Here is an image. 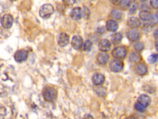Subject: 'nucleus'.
I'll return each mask as SVG.
<instances>
[{"label":"nucleus","instance_id":"f257e3e1","mask_svg":"<svg viewBox=\"0 0 158 119\" xmlns=\"http://www.w3.org/2000/svg\"><path fill=\"white\" fill-rule=\"evenodd\" d=\"M57 93L53 87L48 86L44 89L43 91V96L44 99L47 102H52L56 98Z\"/></svg>","mask_w":158,"mask_h":119},{"label":"nucleus","instance_id":"f03ea898","mask_svg":"<svg viewBox=\"0 0 158 119\" xmlns=\"http://www.w3.org/2000/svg\"><path fill=\"white\" fill-rule=\"evenodd\" d=\"M54 7L52 4L47 3L42 5L39 10L40 16L43 19H47L51 16V15L54 12Z\"/></svg>","mask_w":158,"mask_h":119},{"label":"nucleus","instance_id":"7ed1b4c3","mask_svg":"<svg viewBox=\"0 0 158 119\" xmlns=\"http://www.w3.org/2000/svg\"><path fill=\"white\" fill-rule=\"evenodd\" d=\"M109 69L114 73H119L124 68V63L119 59H114L111 60L109 65Z\"/></svg>","mask_w":158,"mask_h":119},{"label":"nucleus","instance_id":"20e7f679","mask_svg":"<svg viewBox=\"0 0 158 119\" xmlns=\"http://www.w3.org/2000/svg\"><path fill=\"white\" fill-rule=\"evenodd\" d=\"M111 54L112 57L116 59L124 58L127 55V49L125 47L118 46L112 50Z\"/></svg>","mask_w":158,"mask_h":119},{"label":"nucleus","instance_id":"39448f33","mask_svg":"<svg viewBox=\"0 0 158 119\" xmlns=\"http://www.w3.org/2000/svg\"><path fill=\"white\" fill-rule=\"evenodd\" d=\"M139 17L143 21H149L151 22H156L157 21L156 16H154L148 11H141L139 13Z\"/></svg>","mask_w":158,"mask_h":119},{"label":"nucleus","instance_id":"423d86ee","mask_svg":"<svg viewBox=\"0 0 158 119\" xmlns=\"http://www.w3.org/2000/svg\"><path fill=\"white\" fill-rule=\"evenodd\" d=\"M14 22V19L11 14H4L1 18V24L4 29H10Z\"/></svg>","mask_w":158,"mask_h":119},{"label":"nucleus","instance_id":"0eeeda50","mask_svg":"<svg viewBox=\"0 0 158 119\" xmlns=\"http://www.w3.org/2000/svg\"><path fill=\"white\" fill-rule=\"evenodd\" d=\"M28 57V51L25 50H17L14 54V58L17 63H22L25 61Z\"/></svg>","mask_w":158,"mask_h":119},{"label":"nucleus","instance_id":"6e6552de","mask_svg":"<svg viewBox=\"0 0 158 119\" xmlns=\"http://www.w3.org/2000/svg\"><path fill=\"white\" fill-rule=\"evenodd\" d=\"M84 44L82 37L80 35H75L72 37L71 40V46L75 50H80Z\"/></svg>","mask_w":158,"mask_h":119},{"label":"nucleus","instance_id":"1a4fd4ad","mask_svg":"<svg viewBox=\"0 0 158 119\" xmlns=\"http://www.w3.org/2000/svg\"><path fill=\"white\" fill-rule=\"evenodd\" d=\"M69 43V36L66 33L62 32L59 34L58 39V43L60 47H64L67 46Z\"/></svg>","mask_w":158,"mask_h":119},{"label":"nucleus","instance_id":"9d476101","mask_svg":"<svg viewBox=\"0 0 158 119\" xmlns=\"http://www.w3.org/2000/svg\"><path fill=\"white\" fill-rule=\"evenodd\" d=\"M92 83L95 86H100L104 83L105 77L101 73H95L92 76Z\"/></svg>","mask_w":158,"mask_h":119},{"label":"nucleus","instance_id":"9b49d317","mask_svg":"<svg viewBox=\"0 0 158 119\" xmlns=\"http://www.w3.org/2000/svg\"><path fill=\"white\" fill-rule=\"evenodd\" d=\"M98 48L101 52H106L111 48V43L108 39H102L98 43Z\"/></svg>","mask_w":158,"mask_h":119},{"label":"nucleus","instance_id":"f8f14e48","mask_svg":"<svg viewBox=\"0 0 158 119\" xmlns=\"http://www.w3.org/2000/svg\"><path fill=\"white\" fill-rule=\"evenodd\" d=\"M70 16L74 21H79L82 17V11L79 7H76L72 9L71 12Z\"/></svg>","mask_w":158,"mask_h":119},{"label":"nucleus","instance_id":"ddd939ff","mask_svg":"<svg viewBox=\"0 0 158 119\" xmlns=\"http://www.w3.org/2000/svg\"><path fill=\"white\" fill-rule=\"evenodd\" d=\"M127 25L130 28L135 29L138 28L141 26V22L140 19L136 17H131L128 19Z\"/></svg>","mask_w":158,"mask_h":119},{"label":"nucleus","instance_id":"4468645a","mask_svg":"<svg viewBox=\"0 0 158 119\" xmlns=\"http://www.w3.org/2000/svg\"><path fill=\"white\" fill-rule=\"evenodd\" d=\"M109 57L108 54H106V52H101V53L98 54V55H97L96 57V60L97 62L100 65H105L106 64L109 60Z\"/></svg>","mask_w":158,"mask_h":119},{"label":"nucleus","instance_id":"2eb2a0df","mask_svg":"<svg viewBox=\"0 0 158 119\" xmlns=\"http://www.w3.org/2000/svg\"><path fill=\"white\" fill-rule=\"evenodd\" d=\"M106 29L110 32H116L118 29L119 25L117 22L114 19H109L107 21L106 24Z\"/></svg>","mask_w":158,"mask_h":119},{"label":"nucleus","instance_id":"dca6fc26","mask_svg":"<svg viewBox=\"0 0 158 119\" xmlns=\"http://www.w3.org/2000/svg\"><path fill=\"white\" fill-rule=\"evenodd\" d=\"M127 38L131 42H135L140 38V33L136 29H132L127 33Z\"/></svg>","mask_w":158,"mask_h":119},{"label":"nucleus","instance_id":"f3484780","mask_svg":"<svg viewBox=\"0 0 158 119\" xmlns=\"http://www.w3.org/2000/svg\"><path fill=\"white\" fill-rule=\"evenodd\" d=\"M137 102L141 104V105L145 107H146L149 105V104L151 103V98H150L148 95L141 94L138 97Z\"/></svg>","mask_w":158,"mask_h":119},{"label":"nucleus","instance_id":"a211bd4d","mask_svg":"<svg viewBox=\"0 0 158 119\" xmlns=\"http://www.w3.org/2000/svg\"><path fill=\"white\" fill-rule=\"evenodd\" d=\"M135 71H136V73L139 74V75L143 76L145 75L147 73L148 69L146 66L144 64H138L135 67Z\"/></svg>","mask_w":158,"mask_h":119},{"label":"nucleus","instance_id":"6ab92c4d","mask_svg":"<svg viewBox=\"0 0 158 119\" xmlns=\"http://www.w3.org/2000/svg\"><path fill=\"white\" fill-rule=\"evenodd\" d=\"M111 42L114 45H118L122 40V35L120 33H116L111 36Z\"/></svg>","mask_w":158,"mask_h":119},{"label":"nucleus","instance_id":"aec40b11","mask_svg":"<svg viewBox=\"0 0 158 119\" xmlns=\"http://www.w3.org/2000/svg\"><path fill=\"white\" fill-rule=\"evenodd\" d=\"M129 61L131 62H138L140 60L141 57L140 55L136 52H132L129 55Z\"/></svg>","mask_w":158,"mask_h":119},{"label":"nucleus","instance_id":"412c9836","mask_svg":"<svg viewBox=\"0 0 158 119\" xmlns=\"http://www.w3.org/2000/svg\"><path fill=\"white\" fill-rule=\"evenodd\" d=\"M92 46H93V43L92 41L89 39H87L84 42V44H83V47H82L83 50L85 51H89L91 50Z\"/></svg>","mask_w":158,"mask_h":119},{"label":"nucleus","instance_id":"4be33fe9","mask_svg":"<svg viewBox=\"0 0 158 119\" xmlns=\"http://www.w3.org/2000/svg\"><path fill=\"white\" fill-rule=\"evenodd\" d=\"M111 16L115 19H120L122 16V14L121 11L117 10H113L111 12Z\"/></svg>","mask_w":158,"mask_h":119},{"label":"nucleus","instance_id":"5701e85b","mask_svg":"<svg viewBox=\"0 0 158 119\" xmlns=\"http://www.w3.org/2000/svg\"><path fill=\"white\" fill-rule=\"evenodd\" d=\"M82 17L85 18V19H89L91 13H90V11L88 7H87L85 6L83 7V8L82 9Z\"/></svg>","mask_w":158,"mask_h":119},{"label":"nucleus","instance_id":"b1692460","mask_svg":"<svg viewBox=\"0 0 158 119\" xmlns=\"http://www.w3.org/2000/svg\"><path fill=\"white\" fill-rule=\"evenodd\" d=\"M119 4L122 8H127L131 6V1L129 0H122V1H119Z\"/></svg>","mask_w":158,"mask_h":119},{"label":"nucleus","instance_id":"393cba45","mask_svg":"<svg viewBox=\"0 0 158 119\" xmlns=\"http://www.w3.org/2000/svg\"><path fill=\"white\" fill-rule=\"evenodd\" d=\"M133 48L137 51H141L144 49V45L141 42H137L133 45Z\"/></svg>","mask_w":158,"mask_h":119},{"label":"nucleus","instance_id":"a878e982","mask_svg":"<svg viewBox=\"0 0 158 119\" xmlns=\"http://www.w3.org/2000/svg\"><path fill=\"white\" fill-rule=\"evenodd\" d=\"M158 59V54H152L148 58V61L149 63H155Z\"/></svg>","mask_w":158,"mask_h":119},{"label":"nucleus","instance_id":"bb28decb","mask_svg":"<svg viewBox=\"0 0 158 119\" xmlns=\"http://www.w3.org/2000/svg\"><path fill=\"white\" fill-rule=\"evenodd\" d=\"M145 108L143 106H142L141 104H140L139 102H136L135 104V109H136L137 111L140 112H144L145 110Z\"/></svg>","mask_w":158,"mask_h":119},{"label":"nucleus","instance_id":"cd10ccee","mask_svg":"<svg viewBox=\"0 0 158 119\" xmlns=\"http://www.w3.org/2000/svg\"><path fill=\"white\" fill-rule=\"evenodd\" d=\"M95 90H96V94L100 96H103L105 94V93H106V91H105L104 89L102 87H98L95 89Z\"/></svg>","mask_w":158,"mask_h":119},{"label":"nucleus","instance_id":"c85d7f7f","mask_svg":"<svg viewBox=\"0 0 158 119\" xmlns=\"http://www.w3.org/2000/svg\"><path fill=\"white\" fill-rule=\"evenodd\" d=\"M150 4L154 9H158V0H152L150 1Z\"/></svg>","mask_w":158,"mask_h":119},{"label":"nucleus","instance_id":"c756f323","mask_svg":"<svg viewBox=\"0 0 158 119\" xmlns=\"http://www.w3.org/2000/svg\"><path fill=\"white\" fill-rule=\"evenodd\" d=\"M137 5L136 4H132L130 6V12L131 14H135V12H136L137 11Z\"/></svg>","mask_w":158,"mask_h":119},{"label":"nucleus","instance_id":"7c9ffc66","mask_svg":"<svg viewBox=\"0 0 158 119\" xmlns=\"http://www.w3.org/2000/svg\"><path fill=\"white\" fill-rule=\"evenodd\" d=\"M83 119H95L94 117L93 116H92L90 114H87L85 115L84 118H83Z\"/></svg>","mask_w":158,"mask_h":119},{"label":"nucleus","instance_id":"2f4dec72","mask_svg":"<svg viewBox=\"0 0 158 119\" xmlns=\"http://www.w3.org/2000/svg\"><path fill=\"white\" fill-rule=\"evenodd\" d=\"M154 36H155L156 37H157V38H158V29L156 30V31L154 32Z\"/></svg>","mask_w":158,"mask_h":119},{"label":"nucleus","instance_id":"473e14b6","mask_svg":"<svg viewBox=\"0 0 158 119\" xmlns=\"http://www.w3.org/2000/svg\"><path fill=\"white\" fill-rule=\"evenodd\" d=\"M125 119H137V118H135V117H133V116H129V117H127Z\"/></svg>","mask_w":158,"mask_h":119},{"label":"nucleus","instance_id":"72a5a7b5","mask_svg":"<svg viewBox=\"0 0 158 119\" xmlns=\"http://www.w3.org/2000/svg\"><path fill=\"white\" fill-rule=\"evenodd\" d=\"M155 47H156V50L158 51V40L155 43Z\"/></svg>","mask_w":158,"mask_h":119},{"label":"nucleus","instance_id":"f704fd0d","mask_svg":"<svg viewBox=\"0 0 158 119\" xmlns=\"http://www.w3.org/2000/svg\"><path fill=\"white\" fill-rule=\"evenodd\" d=\"M155 16H156V18H157V21H158V11L156 12V14Z\"/></svg>","mask_w":158,"mask_h":119}]
</instances>
